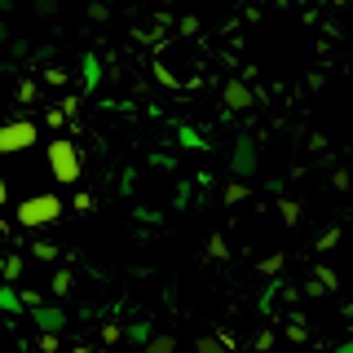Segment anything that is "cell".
I'll use <instances>...</instances> for the list:
<instances>
[{
	"label": "cell",
	"mask_w": 353,
	"mask_h": 353,
	"mask_svg": "<svg viewBox=\"0 0 353 353\" xmlns=\"http://www.w3.org/2000/svg\"><path fill=\"white\" fill-rule=\"evenodd\" d=\"M31 97H36V80H22L18 84V102H31Z\"/></svg>",
	"instance_id": "8fae6325"
},
{
	"label": "cell",
	"mask_w": 353,
	"mask_h": 353,
	"mask_svg": "<svg viewBox=\"0 0 353 353\" xmlns=\"http://www.w3.org/2000/svg\"><path fill=\"white\" fill-rule=\"evenodd\" d=\"M31 256H36V261H53V256H58V248H53V243H36Z\"/></svg>",
	"instance_id": "ba28073f"
},
{
	"label": "cell",
	"mask_w": 353,
	"mask_h": 353,
	"mask_svg": "<svg viewBox=\"0 0 353 353\" xmlns=\"http://www.w3.org/2000/svg\"><path fill=\"white\" fill-rule=\"evenodd\" d=\"M31 146H36V124L31 119L0 124V154H18V150H31Z\"/></svg>",
	"instance_id": "3957f363"
},
{
	"label": "cell",
	"mask_w": 353,
	"mask_h": 353,
	"mask_svg": "<svg viewBox=\"0 0 353 353\" xmlns=\"http://www.w3.org/2000/svg\"><path fill=\"white\" fill-rule=\"evenodd\" d=\"M66 287H71V274H66V270H62V274H58V279H53V292H58V296H62V292H66Z\"/></svg>",
	"instance_id": "e0dca14e"
},
{
	"label": "cell",
	"mask_w": 353,
	"mask_h": 353,
	"mask_svg": "<svg viewBox=\"0 0 353 353\" xmlns=\"http://www.w3.org/2000/svg\"><path fill=\"white\" fill-rule=\"evenodd\" d=\"M102 5H106V9H110V0H102Z\"/></svg>",
	"instance_id": "7402d4cb"
},
{
	"label": "cell",
	"mask_w": 353,
	"mask_h": 353,
	"mask_svg": "<svg viewBox=\"0 0 353 353\" xmlns=\"http://www.w3.org/2000/svg\"><path fill=\"white\" fill-rule=\"evenodd\" d=\"M5 199H9V185H5V172H0V208H5Z\"/></svg>",
	"instance_id": "ffe728a7"
},
{
	"label": "cell",
	"mask_w": 353,
	"mask_h": 353,
	"mask_svg": "<svg viewBox=\"0 0 353 353\" xmlns=\"http://www.w3.org/2000/svg\"><path fill=\"white\" fill-rule=\"evenodd\" d=\"M194 349H199V353H225V345H221V340H212V336H203Z\"/></svg>",
	"instance_id": "9c48e42d"
},
{
	"label": "cell",
	"mask_w": 353,
	"mask_h": 353,
	"mask_svg": "<svg viewBox=\"0 0 353 353\" xmlns=\"http://www.w3.org/2000/svg\"><path fill=\"white\" fill-rule=\"evenodd\" d=\"M44 159H49V172H53V181H58V185H75V181H80V168H84V163H80L75 141H66V137L49 141Z\"/></svg>",
	"instance_id": "6da1fadb"
},
{
	"label": "cell",
	"mask_w": 353,
	"mask_h": 353,
	"mask_svg": "<svg viewBox=\"0 0 353 353\" xmlns=\"http://www.w3.org/2000/svg\"><path fill=\"white\" fill-rule=\"evenodd\" d=\"M221 102H225L230 110H248L252 106V88L243 84V80H230L225 88H221Z\"/></svg>",
	"instance_id": "277c9868"
},
{
	"label": "cell",
	"mask_w": 353,
	"mask_h": 353,
	"mask_svg": "<svg viewBox=\"0 0 353 353\" xmlns=\"http://www.w3.org/2000/svg\"><path fill=\"white\" fill-rule=\"evenodd\" d=\"M296 216H301V203H292V199H287V203H283V221H296Z\"/></svg>",
	"instance_id": "9a60e30c"
},
{
	"label": "cell",
	"mask_w": 353,
	"mask_h": 353,
	"mask_svg": "<svg viewBox=\"0 0 353 353\" xmlns=\"http://www.w3.org/2000/svg\"><path fill=\"white\" fill-rule=\"evenodd\" d=\"M336 243H340V225H331L327 234L318 239V252H331V248H336Z\"/></svg>",
	"instance_id": "52a82bcc"
},
{
	"label": "cell",
	"mask_w": 353,
	"mask_h": 353,
	"mask_svg": "<svg viewBox=\"0 0 353 353\" xmlns=\"http://www.w3.org/2000/svg\"><path fill=\"white\" fill-rule=\"evenodd\" d=\"M5 274H9V279H18V274H22V261L9 256V261H5Z\"/></svg>",
	"instance_id": "d6986e66"
},
{
	"label": "cell",
	"mask_w": 353,
	"mask_h": 353,
	"mask_svg": "<svg viewBox=\"0 0 353 353\" xmlns=\"http://www.w3.org/2000/svg\"><path fill=\"white\" fill-rule=\"evenodd\" d=\"M141 353H176V340H172V336H150Z\"/></svg>",
	"instance_id": "5b68a950"
},
{
	"label": "cell",
	"mask_w": 353,
	"mask_h": 353,
	"mask_svg": "<svg viewBox=\"0 0 353 353\" xmlns=\"http://www.w3.org/2000/svg\"><path fill=\"white\" fill-rule=\"evenodd\" d=\"M318 283H323V287H327V292H331V287H336V274H331V270H327V265H318Z\"/></svg>",
	"instance_id": "5bb4252c"
},
{
	"label": "cell",
	"mask_w": 353,
	"mask_h": 353,
	"mask_svg": "<svg viewBox=\"0 0 353 353\" xmlns=\"http://www.w3.org/2000/svg\"><path fill=\"white\" fill-rule=\"evenodd\" d=\"M44 80H49V84H66V71H62V66H49V71H44Z\"/></svg>",
	"instance_id": "4fadbf2b"
},
{
	"label": "cell",
	"mask_w": 353,
	"mask_h": 353,
	"mask_svg": "<svg viewBox=\"0 0 353 353\" xmlns=\"http://www.w3.org/2000/svg\"><path fill=\"white\" fill-rule=\"evenodd\" d=\"M66 353H102V349H88V345H71Z\"/></svg>",
	"instance_id": "44dd1931"
},
{
	"label": "cell",
	"mask_w": 353,
	"mask_h": 353,
	"mask_svg": "<svg viewBox=\"0 0 353 353\" xmlns=\"http://www.w3.org/2000/svg\"><path fill=\"white\" fill-rule=\"evenodd\" d=\"M53 349H58V336H53V331H49V336H40V353H53Z\"/></svg>",
	"instance_id": "ac0fdd59"
},
{
	"label": "cell",
	"mask_w": 353,
	"mask_h": 353,
	"mask_svg": "<svg viewBox=\"0 0 353 353\" xmlns=\"http://www.w3.org/2000/svg\"><path fill=\"white\" fill-rule=\"evenodd\" d=\"M221 199H225V203L234 208V203H243V199H248V185H243V181H230V185H225V194H221Z\"/></svg>",
	"instance_id": "8992f818"
},
{
	"label": "cell",
	"mask_w": 353,
	"mask_h": 353,
	"mask_svg": "<svg viewBox=\"0 0 353 353\" xmlns=\"http://www.w3.org/2000/svg\"><path fill=\"white\" fill-rule=\"evenodd\" d=\"M208 252H212V256H225V239H221V234H212V243H208Z\"/></svg>",
	"instance_id": "2e32d148"
},
{
	"label": "cell",
	"mask_w": 353,
	"mask_h": 353,
	"mask_svg": "<svg viewBox=\"0 0 353 353\" xmlns=\"http://www.w3.org/2000/svg\"><path fill=\"white\" fill-rule=\"evenodd\" d=\"M106 14H110V9L102 5V0H93V5H88V18H93V22H102Z\"/></svg>",
	"instance_id": "7c38bea8"
},
{
	"label": "cell",
	"mask_w": 353,
	"mask_h": 353,
	"mask_svg": "<svg viewBox=\"0 0 353 353\" xmlns=\"http://www.w3.org/2000/svg\"><path fill=\"white\" fill-rule=\"evenodd\" d=\"M62 216V199L58 194H31L18 203V225L27 230H40V225H53Z\"/></svg>",
	"instance_id": "7a4b0ae2"
},
{
	"label": "cell",
	"mask_w": 353,
	"mask_h": 353,
	"mask_svg": "<svg viewBox=\"0 0 353 353\" xmlns=\"http://www.w3.org/2000/svg\"><path fill=\"white\" fill-rule=\"evenodd\" d=\"M36 14L40 18H53V14H58V0H36Z\"/></svg>",
	"instance_id": "30bf717a"
}]
</instances>
